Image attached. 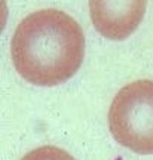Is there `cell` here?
Returning <instances> with one entry per match:
<instances>
[{
  "instance_id": "cell-1",
  "label": "cell",
  "mask_w": 153,
  "mask_h": 160,
  "mask_svg": "<svg viewBox=\"0 0 153 160\" xmlns=\"http://www.w3.org/2000/svg\"><path fill=\"white\" fill-rule=\"evenodd\" d=\"M11 55L24 80L37 86H55L71 79L85 57V36L66 12L42 9L18 24Z\"/></svg>"
},
{
  "instance_id": "cell-2",
  "label": "cell",
  "mask_w": 153,
  "mask_h": 160,
  "mask_svg": "<svg viewBox=\"0 0 153 160\" xmlns=\"http://www.w3.org/2000/svg\"><path fill=\"white\" fill-rule=\"evenodd\" d=\"M108 128L122 147L153 154V80H135L116 93L108 110Z\"/></svg>"
},
{
  "instance_id": "cell-3",
  "label": "cell",
  "mask_w": 153,
  "mask_h": 160,
  "mask_svg": "<svg viewBox=\"0 0 153 160\" xmlns=\"http://www.w3.org/2000/svg\"><path fill=\"white\" fill-rule=\"evenodd\" d=\"M147 0H89L95 30L106 39L125 40L141 24Z\"/></svg>"
},
{
  "instance_id": "cell-4",
  "label": "cell",
  "mask_w": 153,
  "mask_h": 160,
  "mask_svg": "<svg viewBox=\"0 0 153 160\" xmlns=\"http://www.w3.org/2000/svg\"><path fill=\"white\" fill-rule=\"evenodd\" d=\"M21 160H76L68 154L67 151L54 147V145H43L39 148L30 151Z\"/></svg>"
}]
</instances>
